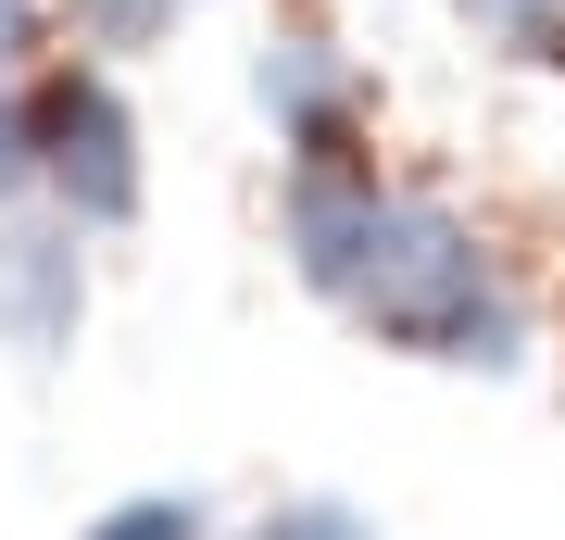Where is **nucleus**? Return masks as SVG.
Wrapping results in <instances>:
<instances>
[{
	"instance_id": "obj_1",
	"label": "nucleus",
	"mask_w": 565,
	"mask_h": 540,
	"mask_svg": "<svg viewBox=\"0 0 565 540\" xmlns=\"http://www.w3.org/2000/svg\"><path fill=\"white\" fill-rule=\"evenodd\" d=\"M340 301L377 327V340H403V352H440V364H515V315H503V289H490L478 240H465L440 201H377V226H364Z\"/></svg>"
},
{
	"instance_id": "obj_2",
	"label": "nucleus",
	"mask_w": 565,
	"mask_h": 540,
	"mask_svg": "<svg viewBox=\"0 0 565 540\" xmlns=\"http://www.w3.org/2000/svg\"><path fill=\"white\" fill-rule=\"evenodd\" d=\"M39 177L63 189L76 226H126V214H139V139H126V114H114L102 76H63V88H51V114H39Z\"/></svg>"
},
{
	"instance_id": "obj_3",
	"label": "nucleus",
	"mask_w": 565,
	"mask_h": 540,
	"mask_svg": "<svg viewBox=\"0 0 565 540\" xmlns=\"http://www.w3.org/2000/svg\"><path fill=\"white\" fill-rule=\"evenodd\" d=\"M88 315V264H76V214L63 226H0V352L51 364Z\"/></svg>"
},
{
	"instance_id": "obj_4",
	"label": "nucleus",
	"mask_w": 565,
	"mask_h": 540,
	"mask_svg": "<svg viewBox=\"0 0 565 540\" xmlns=\"http://www.w3.org/2000/svg\"><path fill=\"white\" fill-rule=\"evenodd\" d=\"M364 226H377V177H352V163H302V189H289V252H302V277L315 289H340L352 277V252H364Z\"/></svg>"
},
{
	"instance_id": "obj_5",
	"label": "nucleus",
	"mask_w": 565,
	"mask_h": 540,
	"mask_svg": "<svg viewBox=\"0 0 565 540\" xmlns=\"http://www.w3.org/2000/svg\"><path fill=\"white\" fill-rule=\"evenodd\" d=\"M252 88H264V114H277V126H302V139H315L327 100H340V63H327V39H277Z\"/></svg>"
},
{
	"instance_id": "obj_6",
	"label": "nucleus",
	"mask_w": 565,
	"mask_h": 540,
	"mask_svg": "<svg viewBox=\"0 0 565 540\" xmlns=\"http://www.w3.org/2000/svg\"><path fill=\"white\" fill-rule=\"evenodd\" d=\"M88 540H202V502L189 490H151V502H114Z\"/></svg>"
},
{
	"instance_id": "obj_7",
	"label": "nucleus",
	"mask_w": 565,
	"mask_h": 540,
	"mask_svg": "<svg viewBox=\"0 0 565 540\" xmlns=\"http://www.w3.org/2000/svg\"><path fill=\"white\" fill-rule=\"evenodd\" d=\"M252 540H364V516H340V502H289V516H264Z\"/></svg>"
},
{
	"instance_id": "obj_8",
	"label": "nucleus",
	"mask_w": 565,
	"mask_h": 540,
	"mask_svg": "<svg viewBox=\"0 0 565 540\" xmlns=\"http://www.w3.org/2000/svg\"><path fill=\"white\" fill-rule=\"evenodd\" d=\"M25 177H39V126H25V114H0V201H13Z\"/></svg>"
},
{
	"instance_id": "obj_9",
	"label": "nucleus",
	"mask_w": 565,
	"mask_h": 540,
	"mask_svg": "<svg viewBox=\"0 0 565 540\" xmlns=\"http://www.w3.org/2000/svg\"><path fill=\"white\" fill-rule=\"evenodd\" d=\"M13 39H25V0H0V63H13Z\"/></svg>"
}]
</instances>
